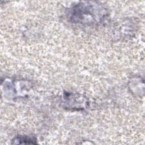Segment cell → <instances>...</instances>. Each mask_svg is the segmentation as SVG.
Returning <instances> with one entry per match:
<instances>
[{"label": "cell", "mask_w": 145, "mask_h": 145, "mask_svg": "<svg viewBox=\"0 0 145 145\" xmlns=\"http://www.w3.org/2000/svg\"><path fill=\"white\" fill-rule=\"evenodd\" d=\"M68 18L74 23L92 25L98 23L105 17L106 9L93 2H80L69 9Z\"/></svg>", "instance_id": "1"}, {"label": "cell", "mask_w": 145, "mask_h": 145, "mask_svg": "<svg viewBox=\"0 0 145 145\" xmlns=\"http://www.w3.org/2000/svg\"><path fill=\"white\" fill-rule=\"evenodd\" d=\"M64 108L69 109H83L87 104V100L81 95L67 93L63 96Z\"/></svg>", "instance_id": "2"}, {"label": "cell", "mask_w": 145, "mask_h": 145, "mask_svg": "<svg viewBox=\"0 0 145 145\" xmlns=\"http://www.w3.org/2000/svg\"><path fill=\"white\" fill-rule=\"evenodd\" d=\"M36 139L28 135H18L12 140V144H36Z\"/></svg>", "instance_id": "3"}]
</instances>
